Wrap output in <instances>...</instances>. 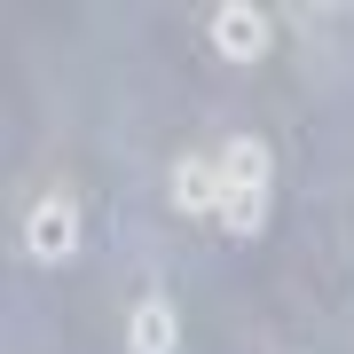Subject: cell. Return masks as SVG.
Segmentation results:
<instances>
[{
	"label": "cell",
	"mask_w": 354,
	"mask_h": 354,
	"mask_svg": "<svg viewBox=\"0 0 354 354\" xmlns=\"http://www.w3.org/2000/svg\"><path fill=\"white\" fill-rule=\"evenodd\" d=\"M127 354H181V315H174L165 291L134 299V315H127Z\"/></svg>",
	"instance_id": "5"
},
{
	"label": "cell",
	"mask_w": 354,
	"mask_h": 354,
	"mask_svg": "<svg viewBox=\"0 0 354 354\" xmlns=\"http://www.w3.org/2000/svg\"><path fill=\"white\" fill-rule=\"evenodd\" d=\"M165 189H174V213L181 221H221V158H174V174H165Z\"/></svg>",
	"instance_id": "4"
},
{
	"label": "cell",
	"mask_w": 354,
	"mask_h": 354,
	"mask_svg": "<svg viewBox=\"0 0 354 354\" xmlns=\"http://www.w3.org/2000/svg\"><path fill=\"white\" fill-rule=\"evenodd\" d=\"M268 197H276V158H268L260 134H236L221 150V228L236 244H252L268 228Z\"/></svg>",
	"instance_id": "1"
},
{
	"label": "cell",
	"mask_w": 354,
	"mask_h": 354,
	"mask_svg": "<svg viewBox=\"0 0 354 354\" xmlns=\"http://www.w3.org/2000/svg\"><path fill=\"white\" fill-rule=\"evenodd\" d=\"M79 236H87V213H79L71 189H48V197L24 213V252H32L39 268H64V260L79 252Z\"/></svg>",
	"instance_id": "2"
},
{
	"label": "cell",
	"mask_w": 354,
	"mask_h": 354,
	"mask_svg": "<svg viewBox=\"0 0 354 354\" xmlns=\"http://www.w3.org/2000/svg\"><path fill=\"white\" fill-rule=\"evenodd\" d=\"M205 24H213V55H228V64H260L276 48V24H268V8H252V0H221Z\"/></svg>",
	"instance_id": "3"
}]
</instances>
